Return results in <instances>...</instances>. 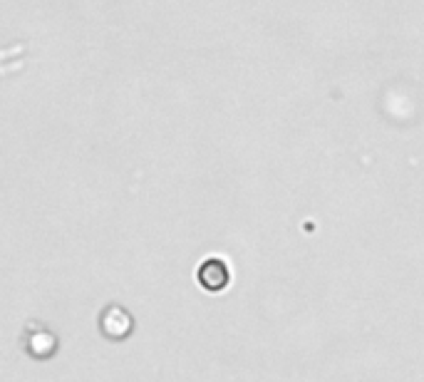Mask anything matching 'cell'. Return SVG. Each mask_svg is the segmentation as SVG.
Instances as JSON below:
<instances>
[{
    "label": "cell",
    "mask_w": 424,
    "mask_h": 382,
    "mask_svg": "<svg viewBox=\"0 0 424 382\" xmlns=\"http://www.w3.org/2000/svg\"><path fill=\"white\" fill-rule=\"evenodd\" d=\"M60 345L58 333L45 323V320H27L23 328V350L35 360H47L55 355Z\"/></svg>",
    "instance_id": "6da1fadb"
},
{
    "label": "cell",
    "mask_w": 424,
    "mask_h": 382,
    "mask_svg": "<svg viewBox=\"0 0 424 382\" xmlns=\"http://www.w3.org/2000/svg\"><path fill=\"white\" fill-rule=\"evenodd\" d=\"M196 278L203 288H209V291H221L229 285V266H226V261L223 259H203V263L196 268Z\"/></svg>",
    "instance_id": "3957f363"
},
{
    "label": "cell",
    "mask_w": 424,
    "mask_h": 382,
    "mask_svg": "<svg viewBox=\"0 0 424 382\" xmlns=\"http://www.w3.org/2000/svg\"><path fill=\"white\" fill-rule=\"evenodd\" d=\"M97 328L107 340H124L134 328V318L122 303H107L97 318Z\"/></svg>",
    "instance_id": "7a4b0ae2"
}]
</instances>
